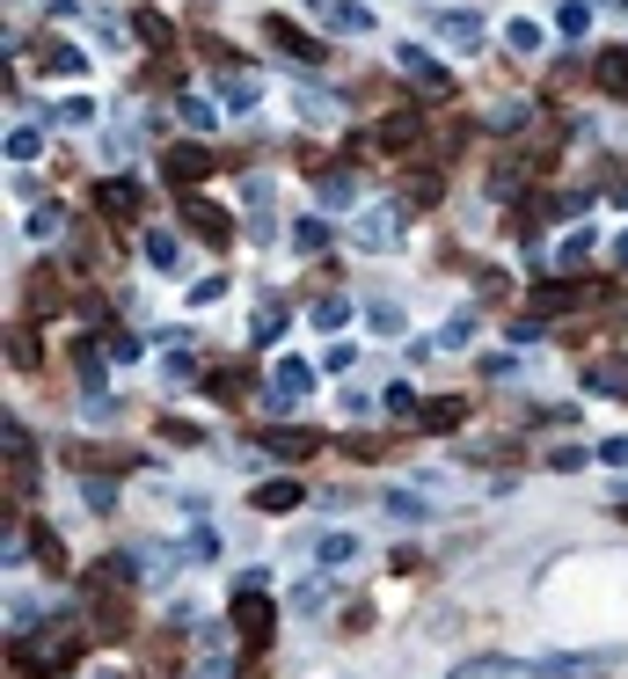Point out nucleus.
I'll return each mask as SVG.
<instances>
[{
    "label": "nucleus",
    "mask_w": 628,
    "mask_h": 679,
    "mask_svg": "<svg viewBox=\"0 0 628 679\" xmlns=\"http://www.w3.org/2000/svg\"><path fill=\"white\" fill-rule=\"evenodd\" d=\"M81 497H88L95 511H110V505H118V489H110V475H81Z\"/></svg>",
    "instance_id": "obj_43"
},
{
    "label": "nucleus",
    "mask_w": 628,
    "mask_h": 679,
    "mask_svg": "<svg viewBox=\"0 0 628 679\" xmlns=\"http://www.w3.org/2000/svg\"><path fill=\"white\" fill-rule=\"evenodd\" d=\"M227 636H234V628H205V650L191 658V672H183V679H234V665H227Z\"/></svg>",
    "instance_id": "obj_16"
},
{
    "label": "nucleus",
    "mask_w": 628,
    "mask_h": 679,
    "mask_svg": "<svg viewBox=\"0 0 628 679\" xmlns=\"http://www.w3.org/2000/svg\"><path fill=\"white\" fill-rule=\"evenodd\" d=\"M592 81L607 88V95H621V103H628V52H621V44H614V52H599V59H592Z\"/></svg>",
    "instance_id": "obj_24"
},
{
    "label": "nucleus",
    "mask_w": 628,
    "mask_h": 679,
    "mask_svg": "<svg viewBox=\"0 0 628 679\" xmlns=\"http://www.w3.org/2000/svg\"><path fill=\"white\" fill-rule=\"evenodd\" d=\"M468 336H475V314H454V322H446V330L432 336V351H460Z\"/></svg>",
    "instance_id": "obj_38"
},
{
    "label": "nucleus",
    "mask_w": 628,
    "mask_h": 679,
    "mask_svg": "<svg viewBox=\"0 0 628 679\" xmlns=\"http://www.w3.org/2000/svg\"><path fill=\"white\" fill-rule=\"evenodd\" d=\"M22 300H30V314H67V307H81V293H73V278L59 271V263H37L30 278H22Z\"/></svg>",
    "instance_id": "obj_2"
},
{
    "label": "nucleus",
    "mask_w": 628,
    "mask_h": 679,
    "mask_svg": "<svg viewBox=\"0 0 628 679\" xmlns=\"http://www.w3.org/2000/svg\"><path fill=\"white\" fill-rule=\"evenodd\" d=\"M438 197H446V161H417V169H409V205L432 212Z\"/></svg>",
    "instance_id": "obj_20"
},
{
    "label": "nucleus",
    "mask_w": 628,
    "mask_h": 679,
    "mask_svg": "<svg viewBox=\"0 0 628 679\" xmlns=\"http://www.w3.org/2000/svg\"><path fill=\"white\" fill-rule=\"evenodd\" d=\"M146 81H154V88H183V59H175V52H161L154 67H146Z\"/></svg>",
    "instance_id": "obj_42"
},
{
    "label": "nucleus",
    "mask_w": 628,
    "mask_h": 679,
    "mask_svg": "<svg viewBox=\"0 0 628 679\" xmlns=\"http://www.w3.org/2000/svg\"><path fill=\"white\" fill-rule=\"evenodd\" d=\"M599 293H607L599 278H563V285H541V293H534V307H541V314H570V307H592Z\"/></svg>",
    "instance_id": "obj_14"
},
{
    "label": "nucleus",
    "mask_w": 628,
    "mask_h": 679,
    "mask_svg": "<svg viewBox=\"0 0 628 679\" xmlns=\"http://www.w3.org/2000/svg\"><path fill=\"white\" fill-rule=\"evenodd\" d=\"M300 110H307L314 124H336V110H344V103H336V95H300Z\"/></svg>",
    "instance_id": "obj_47"
},
{
    "label": "nucleus",
    "mask_w": 628,
    "mask_h": 679,
    "mask_svg": "<svg viewBox=\"0 0 628 679\" xmlns=\"http://www.w3.org/2000/svg\"><path fill=\"white\" fill-rule=\"evenodd\" d=\"M154 438H161V446H183V453L205 446V432H197V424H183V417H161V424H154Z\"/></svg>",
    "instance_id": "obj_31"
},
{
    "label": "nucleus",
    "mask_w": 628,
    "mask_h": 679,
    "mask_svg": "<svg viewBox=\"0 0 628 679\" xmlns=\"http://www.w3.org/2000/svg\"><path fill=\"white\" fill-rule=\"evenodd\" d=\"M395 67L409 73V81H417L424 95H432V103H446V95H454V73L438 67V59L424 52V44H395Z\"/></svg>",
    "instance_id": "obj_7"
},
{
    "label": "nucleus",
    "mask_w": 628,
    "mask_h": 679,
    "mask_svg": "<svg viewBox=\"0 0 628 679\" xmlns=\"http://www.w3.org/2000/svg\"><path fill=\"white\" fill-rule=\"evenodd\" d=\"M103 351H110V358H118V366H124V358H140V336H124V330H110V336H103Z\"/></svg>",
    "instance_id": "obj_51"
},
{
    "label": "nucleus",
    "mask_w": 628,
    "mask_h": 679,
    "mask_svg": "<svg viewBox=\"0 0 628 679\" xmlns=\"http://www.w3.org/2000/svg\"><path fill=\"white\" fill-rule=\"evenodd\" d=\"M599 460H607V468H628V438H607V446H599Z\"/></svg>",
    "instance_id": "obj_56"
},
{
    "label": "nucleus",
    "mask_w": 628,
    "mask_h": 679,
    "mask_svg": "<svg viewBox=\"0 0 628 679\" xmlns=\"http://www.w3.org/2000/svg\"><path fill=\"white\" fill-rule=\"evenodd\" d=\"M37 358H44L37 330H16V336H8V366H16V373H37Z\"/></svg>",
    "instance_id": "obj_29"
},
{
    "label": "nucleus",
    "mask_w": 628,
    "mask_h": 679,
    "mask_svg": "<svg viewBox=\"0 0 628 679\" xmlns=\"http://www.w3.org/2000/svg\"><path fill=\"white\" fill-rule=\"evenodd\" d=\"M314 197H322V205H351V197H358V169H351V161H330V169L314 175Z\"/></svg>",
    "instance_id": "obj_17"
},
{
    "label": "nucleus",
    "mask_w": 628,
    "mask_h": 679,
    "mask_svg": "<svg viewBox=\"0 0 628 679\" xmlns=\"http://www.w3.org/2000/svg\"><path fill=\"white\" fill-rule=\"evenodd\" d=\"M336 446H344L351 460H387V438H381V432H344Z\"/></svg>",
    "instance_id": "obj_32"
},
{
    "label": "nucleus",
    "mask_w": 628,
    "mask_h": 679,
    "mask_svg": "<svg viewBox=\"0 0 628 679\" xmlns=\"http://www.w3.org/2000/svg\"><path fill=\"white\" fill-rule=\"evenodd\" d=\"M373 628V607H344V636H366Z\"/></svg>",
    "instance_id": "obj_55"
},
{
    "label": "nucleus",
    "mask_w": 628,
    "mask_h": 679,
    "mask_svg": "<svg viewBox=\"0 0 628 679\" xmlns=\"http://www.w3.org/2000/svg\"><path fill=\"white\" fill-rule=\"evenodd\" d=\"M409 424H417V432H460V424H468V402H460V395H438V402H424Z\"/></svg>",
    "instance_id": "obj_19"
},
{
    "label": "nucleus",
    "mask_w": 628,
    "mask_h": 679,
    "mask_svg": "<svg viewBox=\"0 0 628 679\" xmlns=\"http://www.w3.org/2000/svg\"><path fill=\"white\" fill-rule=\"evenodd\" d=\"M183 226H191L205 249H227V242H234V220L212 205V197H197V191H183Z\"/></svg>",
    "instance_id": "obj_9"
},
{
    "label": "nucleus",
    "mask_w": 628,
    "mask_h": 679,
    "mask_svg": "<svg viewBox=\"0 0 628 679\" xmlns=\"http://www.w3.org/2000/svg\"><path fill=\"white\" fill-rule=\"evenodd\" d=\"M614 271H628V234H621V242H614Z\"/></svg>",
    "instance_id": "obj_57"
},
{
    "label": "nucleus",
    "mask_w": 628,
    "mask_h": 679,
    "mask_svg": "<svg viewBox=\"0 0 628 679\" xmlns=\"http://www.w3.org/2000/svg\"><path fill=\"white\" fill-rule=\"evenodd\" d=\"M585 460H599V453H585V446H556V453H548V468H556V475L585 468Z\"/></svg>",
    "instance_id": "obj_46"
},
{
    "label": "nucleus",
    "mask_w": 628,
    "mask_h": 679,
    "mask_svg": "<svg viewBox=\"0 0 628 679\" xmlns=\"http://www.w3.org/2000/svg\"><path fill=\"white\" fill-rule=\"evenodd\" d=\"M322 366H330V373H351V366H358V344H330V351H322Z\"/></svg>",
    "instance_id": "obj_52"
},
{
    "label": "nucleus",
    "mask_w": 628,
    "mask_h": 679,
    "mask_svg": "<svg viewBox=\"0 0 628 679\" xmlns=\"http://www.w3.org/2000/svg\"><path fill=\"white\" fill-rule=\"evenodd\" d=\"M614 8H628V0H614Z\"/></svg>",
    "instance_id": "obj_59"
},
{
    "label": "nucleus",
    "mask_w": 628,
    "mask_h": 679,
    "mask_svg": "<svg viewBox=\"0 0 628 679\" xmlns=\"http://www.w3.org/2000/svg\"><path fill=\"white\" fill-rule=\"evenodd\" d=\"M322 446H336V438L307 432V424H263V453H271V460H314Z\"/></svg>",
    "instance_id": "obj_8"
},
{
    "label": "nucleus",
    "mask_w": 628,
    "mask_h": 679,
    "mask_svg": "<svg viewBox=\"0 0 628 679\" xmlns=\"http://www.w3.org/2000/svg\"><path fill=\"white\" fill-rule=\"evenodd\" d=\"M95 212H103L110 226H140V183H132V175H110V183H95Z\"/></svg>",
    "instance_id": "obj_11"
},
{
    "label": "nucleus",
    "mask_w": 628,
    "mask_h": 679,
    "mask_svg": "<svg viewBox=\"0 0 628 679\" xmlns=\"http://www.w3.org/2000/svg\"><path fill=\"white\" fill-rule=\"evenodd\" d=\"M314 330H344V314H351V300L344 293H314Z\"/></svg>",
    "instance_id": "obj_30"
},
{
    "label": "nucleus",
    "mask_w": 628,
    "mask_h": 679,
    "mask_svg": "<svg viewBox=\"0 0 628 679\" xmlns=\"http://www.w3.org/2000/svg\"><path fill=\"white\" fill-rule=\"evenodd\" d=\"M161 175H169L175 191H197L205 175H220V154H212V146H197V140H183V146H169V154H161Z\"/></svg>",
    "instance_id": "obj_4"
},
{
    "label": "nucleus",
    "mask_w": 628,
    "mask_h": 679,
    "mask_svg": "<svg viewBox=\"0 0 628 679\" xmlns=\"http://www.w3.org/2000/svg\"><path fill=\"white\" fill-rule=\"evenodd\" d=\"M614 519H621V526H628V497H621V505H614Z\"/></svg>",
    "instance_id": "obj_58"
},
{
    "label": "nucleus",
    "mask_w": 628,
    "mask_h": 679,
    "mask_svg": "<svg viewBox=\"0 0 628 679\" xmlns=\"http://www.w3.org/2000/svg\"><path fill=\"white\" fill-rule=\"evenodd\" d=\"M438 37L468 52V44H483V16H468V8H446V16H438Z\"/></svg>",
    "instance_id": "obj_23"
},
{
    "label": "nucleus",
    "mask_w": 628,
    "mask_h": 679,
    "mask_svg": "<svg viewBox=\"0 0 628 679\" xmlns=\"http://www.w3.org/2000/svg\"><path fill=\"white\" fill-rule=\"evenodd\" d=\"M37 67L59 73V81H81V73H88V52H73L67 37H44V44H37Z\"/></svg>",
    "instance_id": "obj_18"
},
{
    "label": "nucleus",
    "mask_w": 628,
    "mask_h": 679,
    "mask_svg": "<svg viewBox=\"0 0 628 679\" xmlns=\"http://www.w3.org/2000/svg\"><path fill=\"white\" fill-rule=\"evenodd\" d=\"M585 256H592V226H570V234H563V249H556V263L570 271V263H585Z\"/></svg>",
    "instance_id": "obj_36"
},
{
    "label": "nucleus",
    "mask_w": 628,
    "mask_h": 679,
    "mask_svg": "<svg viewBox=\"0 0 628 679\" xmlns=\"http://www.w3.org/2000/svg\"><path fill=\"white\" fill-rule=\"evenodd\" d=\"M351 242L366 249V256H387V249H402V212H395V205H373V212H358V226H351Z\"/></svg>",
    "instance_id": "obj_10"
},
{
    "label": "nucleus",
    "mask_w": 628,
    "mask_h": 679,
    "mask_svg": "<svg viewBox=\"0 0 628 679\" xmlns=\"http://www.w3.org/2000/svg\"><path fill=\"white\" fill-rule=\"evenodd\" d=\"M175 665H183V636H175V628H161L154 643L140 650V665H132V672H140V679H169Z\"/></svg>",
    "instance_id": "obj_15"
},
{
    "label": "nucleus",
    "mask_w": 628,
    "mask_h": 679,
    "mask_svg": "<svg viewBox=\"0 0 628 679\" xmlns=\"http://www.w3.org/2000/svg\"><path fill=\"white\" fill-rule=\"evenodd\" d=\"M271 387H278V395H307L314 366H307V358H278V366H271Z\"/></svg>",
    "instance_id": "obj_25"
},
{
    "label": "nucleus",
    "mask_w": 628,
    "mask_h": 679,
    "mask_svg": "<svg viewBox=\"0 0 628 679\" xmlns=\"http://www.w3.org/2000/svg\"><path fill=\"white\" fill-rule=\"evenodd\" d=\"M132 37H140L146 52H175V30H169L161 8H140V16H132Z\"/></svg>",
    "instance_id": "obj_22"
},
{
    "label": "nucleus",
    "mask_w": 628,
    "mask_h": 679,
    "mask_svg": "<svg viewBox=\"0 0 628 679\" xmlns=\"http://www.w3.org/2000/svg\"><path fill=\"white\" fill-rule=\"evenodd\" d=\"M44 154V132H37V124H16V132H8V161H37Z\"/></svg>",
    "instance_id": "obj_35"
},
{
    "label": "nucleus",
    "mask_w": 628,
    "mask_h": 679,
    "mask_svg": "<svg viewBox=\"0 0 628 679\" xmlns=\"http://www.w3.org/2000/svg\"><path fill=\"white\" fill-rule=\"evenodd\" d=\"M307 505V489L293 483V475H278V483H256V511H300Z\"/></svg>",
    "instance_id": "obj_21"
},
{
    "label": "nucleus",
    "mask_w": 628,
    "mask_h": 679,
    "mask_svg": "<svg viewBox=\"0 0 628 679\" xmlns=\"http://www.w3.org/2000/svg\"><path fill=\"white\" fill-rule=\"evenodd\" d=\"M205 395L227 402V409H242V402L256 395V366H249V358H220V366H205Z\"/></svg>",
    "instance_id": "obj_6"
},
{
    "label": "nucleus",
    "mask_w": 628,
    "mask_h": 679,
    "mask_svg": "<svg viewBox=\"0 0 628 679\" xmlns=\"http://www.w3.org/2000/svg\"><path fill=\"white\" fill-rule=\"evenodd\" d=\"M278 330H285V307H278V300L256 307V344H278Z\"/></svg>",
    "instance_id": "obj_45"
},
{
    "label": "nucleus",
    "mask_w": 628,
    "mask_h": 679,
    "mask_svg": "<svg viewBox=\"0 0 628 679\" xmlns=\"http://www.w3.org/2000/svg\"><path fill=\"white\" fill-rule=\"evenodd\" d=\"M175 110H183L191 132H212V124H220V103H212V95H175Z\"/></svg>",
    "instance_id": "obj_28"
},
{
    "label": "nucleus",
    "mask_w": 628,
    "mask_h": 679,
    "mask_svg": "<svg viewBox=\"0 0 628 679\" xmlns=\"http://www.w3.org/2000/svg\"><path fill=\"white\" fill-rule=\"evenodd\" d=\"M30 548H37V563H44L52 577H67V548H59L52 526H37V519H30Z\"/></svg>",
    "instance_id": "obj_26"
},
{
    "label": "nucleus",
    "mask_w": 628,
    "mask_h": 679,
    "mask_svg": "<svg viewBox=\"0 0 628 679\" xmlns=\"http://www.w3.org/2000/svg\"><path fill=\"white\" fill-rule=\"evenodd\" d=\"M424 132H432V124H424V110H387V118L366 132V146H373V154H417Z\"/></svg>",
    "instance_id": "obj_3"
},
{
    "label": "nucleus",
    "mask_w": 628,
    "mask_h": 679,
    "mask_svg": "<svg viewBox=\"0 0 628 679\" xmlns=\"http://www.w3.org/2000/svg\"><path fill=\"white\" fill-rule=\"evenodd\" d=\"M446 679H519V672H511L505 658H468V665H454Z\"/></svg>",
    "instance_id": "obj_33"
},
{
    "label": "nucleus",
    "mask_w": 628,
    "mask_h": 679,
    "mask_svg": "<svg viewBox=\"0 0 628 679\" xmlns=\"http://www.w3.org/2000/svg\"><path fill=\"white\" fill-rule=\"evenodd\" d=\"M220 293H227V278H197V285H191V307H212Z\"/></svg>",
    "instance_id": "obj_54"
},
{
    "label": "nucleus",
    "mask_w": 628,
    "mask_h": 679,
    "mask_svg": "<svg viewBox=\"0 0 628 679\" xmlns=\"http://www.w3.org/2000/svg\"><path fill=\"white\" fill-rule=\"evenodd\" d=\"M140 249H146V263H161V271L175 263V234H161V226H146V234H140Z\"/></svg>",
    "instance_id": "obj_39"
},
{
    "label": "nucleus",
    "mask_w": 628,
    "mask_h": 679,
    "mask_svg": "<svg viewBox=\"0 0 628 679\" xmlns=\"http://www.w3.org/2000/svg\"><path fill=\"white\" fill-rule=\"evenodd\" d=\"M314 16H322V30H336V37H366L373 30V8L366 0H307Z\"/></svg>",
    "instance_id": "obj_13"
},
{
    "label": "nucleus",
    "mask_w": 628,
    "mask_h": 679,
    "mask_svg": "<svg viewBox=\"0 0 628 679\" xmlns=\"http://www.w3.org/2000/svg\"><path fill=\"white\" fill-rule=\"evenodd\" d=\"M67 460H73L81 475H132V468H140V453H124V446H88V438H81V446H67Z\"/></svg>",
    "instance_id": "obj_12"
},
{
    "label": "nucleus",
    "mask_w": 628,
    "mask_h": 679,
    "mask_svg": "<svg viewBox=\"0 0 628 679\" xmlns=\"http://www.w3.org/2000/svg\"><path fill=\"white\" fill-rule=\"evenodd\" d=\"M263 44H278L293 67H322V59H330V44H322V37H307L300 22H285V16H263Z\"/></svg>",
    "instance_id": "obj_5"
},
{
    "label": "nucleus",
    "mask_w": 628,
    "mask_h": 679,
    "mask_svg": "<svg viewBox=\"0 0 628 679\" xmlns=\"http://www.w3.org/2000/svg\"><path fill=\"white\" fill-rule=\"evenodd\" d=\"M330 242H336V226H322V212L293 226V249H300V256H322V249H330Z\"/></svg>",
    "instance_id": "obj_27"
},
{
    "label": "nucleus",
    "mask_w": 628,
    "mask_h": 679,
    "mask_svg": "<svg viewBox=\"0 0 628 679\" xmlns=\"http://www.w3.org/2000/svg\"><path fill=\"white\" fill-rule=\"evenodd\" d=\"M212 548H220V534H212V526H191V534H183V556H212Z\"/></svg>",
    "instance_id": "obj_50"
},
{
    "label": "nucleus",
    "mask_w": 628,
    "mask_h": 679,
    "mask_svg": "<svg viewBox=\"0 0 628 679\" xmlns=\"http://www.w3.org/2000/svg\"><path fill=\"white\" fill-rule=\"evenodd\" d=\"M366 322H373L381 336H402V307H387V300H373V314H366Z\"/></svg>",
    "instance_id": "obj_48"
},
{
    "label": "nucleus",
    "mask_w": 628,
    "mask_h": 679,
    "mask_svg": "<svg viewBox=\"0 0 628 679\" xmlns=\"http://www.w3.org/2000/svg\"><path fill=\"white\" fill-rule=\"evenodd\" d=\"M381 409H387V417H417L424 402H417V387H409V381H395V387L381 395Z\"/></svg>",
    "instance_id": "obj_37"
},
{
    "label": "nucleus",
    "mask_w": 628,
    "mask_h": 679,
    "mask_svg": "<svg viewBox=\"0 0 628 679\" xmlns=\"http://www.w3.org/2000/svg\"><path fill=\"white\" fill-rule=\"evenodd\" d=\"M88 643H95V636H88V628H73V621L37 628L30 643L16 636V650H8V679H59V672H73V665H81Z\"/></svg>",
    "instance_id": "obj_1"
},
{
    "label": "nucleus",
    "mask_w": 628,
    "mask_h": 679,
    "mask_svg": "<svg viewBox=\"0 0 628 679\" xmlns=\"http://www.w3.org/2000/svg\"><path fill=\"white\" fill-rule=\"evenodd\" d=\"M358 556V534H322L314 540V563H351Z\"/></svg>",
    "instance_id": "obj_34"
},
{
    "label": "nucleus",
    "mask_w": 628,
    "mask_h": 679,
    "mask_svg": "<svg viewBox=\"0 0 628 679\" xmlns=\"http://www.w3.org/2000/svg\"><path fill=\"white\" fill-rule=\"evenodd\" d=\"M322 599H330V585H300L293 607H300V614H322Z\"/></svg>",
    "instance_id": "obj_53"
},
{
    "label": "nucleus",
    "mask_w": 628,
    "mask_h": 679,
    "mask_svg": "<svg viewBox=\"0 0 628 679\" xmlns=\"http://www.w3.org/2000/svg\"><path fill=\"white\" fill-rule=\"evenodd\" d=\"M52 118H59V124H88V118H95V103H88V95H67Z\"/></svg>",
    "instance_id": "obj_49"
},
{
    "label": "nucleus",
    "mask_w": 628,
    "mask_h": 679,
    "mask_svg": "<svg viewBox=\"0 0 628 679\" xmlns=\"http://www.w3.org/2000/svg\"><path fill=\"white\" fill-rule=\"evenodd\" d=\"M59 226H67V212H59V205H37L30 212V234H37V242H52Z\"/></svg>",
    "instance_id": "obj_44"
},
{
    "label": "nucleus",
    "mask_w": 628,
    "mask_h": 679,
    "mask_svg": "<svg viewBox=\"0 0 628 679\" xmlns=\"http://www.w3.org/2000/svg\"><path fill=\"white\" fill-rule=\"evenodd\" d=\"M505 44L511 52H541V22H505Z\"/></svg>",
    "instance_id": "obj_41"
},
{
    "label": "nucleus",
    "mask_w": 628,
    "mask_h": 679,
    "mask_svg": "<svg viewBox=\"0 0 628 679\" xmlns=\"http://www.w3.org/2000/svg\"><path fill=\"white\" fill-rule=\"evenodd\" d=\"M585 22H592V8H585V0H563V8H556V30H563V37H585Z\"/></svg>",
    "instance_id": "obj_40"
}]
</instances>
